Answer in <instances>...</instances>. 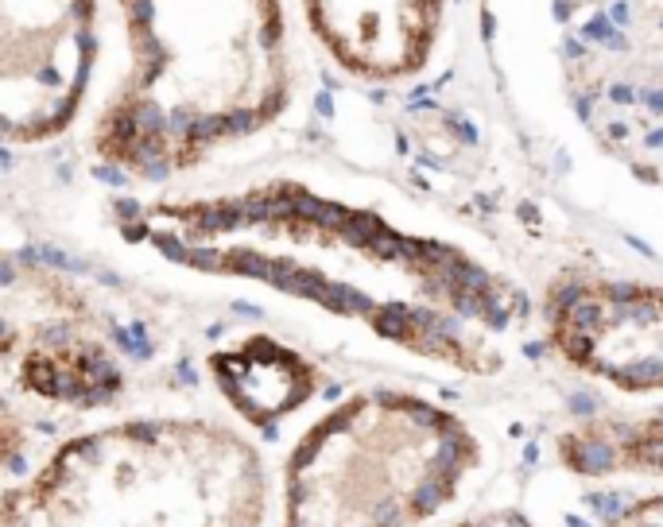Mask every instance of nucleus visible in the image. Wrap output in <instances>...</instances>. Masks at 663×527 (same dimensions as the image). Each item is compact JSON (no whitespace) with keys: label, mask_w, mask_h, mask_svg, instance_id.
<instances>
[{"label":"nucleus","mask_w":663,"mask_h":527,"mask_svg":"<svg viewBox=\"0 0 663 527\" xmlns=\"http://www.w3.org/2000/svg\"><path fill=\"white\" fill-rule=\"evenodd\" d=\"M120 70L89 124V156L167 183L260 136L291 109L287 0H113Z\"/></svg>","instance_id":"nucleus-1"},{"label":"nucleus","mask_w":663,"mask_h":527,"mask_svg":"<svg viewBox=\"0 0 663 527\" xmlns=\"http://www.w3.org/2000/svg\"><path fill=\"white\" fill-rule=\"evenodd\" d=\"M260 450L210 415L86 430L0 492V527H264Z\"/></svg>","instance_id":"nucleus-2"},{"label":"nucleus","mask_w":663,"mask_h":527,"mask_svg":"<svg viewBox=\"0 0 663 527\" xmlns=\"http://www.w3.org/2000/svg\"><path fill=\"white\" fill-rule=\"evenodd\" d=\"M478 465V434L450 407L400 388L353 391L287 454L280 527H419Z\"/></svg>","instance_id":"nucleus-3"},{"label":"nucleus","mask_w":663,"mask_h":527,"mask_svg":"<svg viewBox=\"0 0 663 527\" xmlns=\"http://www.w3.org/2000/svg\"><path fill=\"white\" fill-rule=\"evenodd\" d=\"M539 28L570 113L663 186V0H539Z\"/></svg>","instance_id":"nucleus-4"},{"label":"nucleus","mask_w":663,"mask_h":527,"mask_svg":"<svg viewBox=\"0 0 663 527\" xmlns=\"http://www.w3.org/2000/svg\"><path fill=\"white\" fill-rule=\"evenodd\" d=\"M101 0H0V144H51L89 105Z\"/></svg>","instance_id":"nucleus-5"},{"label":"nucleus","mask_w":663,"mask_h":527,"mask_svg":"<svg viewBox=\"0 0 663 527\" xmlns=\"http://www.w3.org/2000/svg\"><path fill=\"white\" fill-rule=\"evenodd\" d=\"M113 342L93 295L35 256L0 248V369L43 403Z\"/></svg>","instance_id":"nucleus-6"},{"label":"nucleus","mask_w":663,"mask_h":527,"mask_svg":"<svg viewBox=\"0 0 663 527\" xmlns=\"http://www.w3.org/2000/svg\"><path fill=\"white\" fill-rule=\"evenodd\" d=\"M543 322L574 369L624 391H663V287L566 279L547 295Z\"/></svg>","instance_id":"nucleus-7"},{"label":"nucleus","mask_w":663,"mask_h":527,"mask_svg":"<svg viewBox=\"0 0 663 527\" xmlns=\"http://www.w3.org/2000/svg\"><path fill=\"white\" fill-rule=\"evenodd\" d=\"M307 35L357 82L392 86L430 62L450 0H299Z\"/></svg>","instance_id":"nucleus-8"},{"label":"nucleus","mask_w":663,"mask_h":527,"mask_svg":"<svg viewBox=\"0 0 663 527\" xmlns=\"http://www.w3.org/2000/svg\"><path fill=\"white\" fill-rule=\"evenodd\" d=\"M210 369H214L217 391L253 427H268V423L291 415L318 388V369L295 349L268 342V338L217 353Z\"/></svg>","instance_id":"nucleus-9"},{"label":"nucleus","mask_w":663,"mask_h":527,"mask_svg":"<svg viewBox=\"0 0 663 527\" xmlns=\"http://www.w3.org/2000/svg\"><path fill=\"white\" fill-rule=\"evenodd\" d=\"M558 458L585 477H663V419L597 415L558 434Z\"/></svg>","instance_id":"nucleus-10"},{"label":"nucleus","mask_w":663,"mask_h":527,"mask_svg":"<svg viewBox=\"0 0 663 527\" xmlns=\"http://www.w3.org/2000/svg\"><path fill=\"white\" fill-rule=\"evenodd\" d=\"M28 438H31V427H28V419H24V411L0 391V473H8V469L24 458Z\"/></svg>","instance_id":"nucleus-11"},{"label":"nucleus","mask_w":663,"mask_h":527,"mask_svg":"<svg viewBox=\"0 0 663 527\" xmlns=\"http://www.w3.org/2000/svg\"><path fill=\"white\" fill-rule=\"evenodd\" d=\"M605 527H663V492L636 497L624 508H617Z\"/></svg>","instance_id":"nucleus-12"},{"label":"nucleus","mask_w":663,"mask_h":527,"mask_svg":"<svg viewBox=\"0 0 663 527\" xmlns=\"http://www.w3.org/2000/svg\"><path fill=\"white\" fill-rule=\"evenodd\" d=\"M454 527H536V524L516 508H489V512H473V516L458 519Z\"/></svg>","instance_id":"nucleus-13"}]
</instances>
